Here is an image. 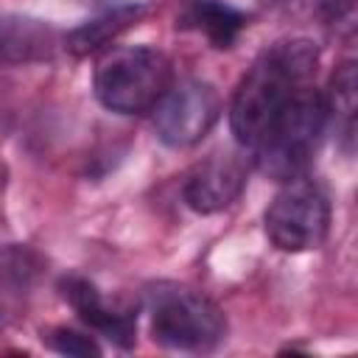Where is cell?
Returning <instances> with one entry per match:
<instances>
[{"label":"cell","instance_id":"obj_3","mask_svg":"<svg viewBox=\"0 0 358 358\" xmlns=\"http://www.w3.org/2000/svg\"><path fill=\"white\" fill-rule=\"evenodd\" d=\"M327 120L324 95L313 87L296 95L252 145L257 171L277 182L302 176L319 151Z\"/></svg>","mask_w":358,"mask_h":358},{"label":"cell","instance_id":"obj_4","mask_svg":"<svg viewBox=\"0 0 358 358\" xmlns=\"http://www.w3.org/2000/svg\"><path fill=\"white\" fill-rule=\"evenodd\" d=\"M151 338L176 352H210L227 336L224 310L196 288L159 282L148 299Z\"/></svg>","mask_w":358,"mask_h":358},{"label":"cell","instance_id":"obj_9","mask_svg":"<svg viewBox=\"0 0 358 358\" xmlns=\"http://www.w3.org/2000/svg\"><path fill=\"white\" fill-rule=\"evenodd\" d=\"M59 48H64V34L53 22L17 11L0 14V67L42 64Z\"/></svg>","mask_w":358,"mask_h":358},{"label":"cell","instance_id":"obj_15","mask_svg":"<svg viewBox=\"0 0 358 358\" xmlns=\"http://www.w3.org/2000/svg\"><path fill=\"white\" fill-rule=\"evenodd\" d=\"M319 11L336 28H352L355 22V0H319Z\"/></svg>","mask_w":358,"mask_h":358},{"label":"cell","instance_id":"obj_11","mask_svg":"<svg viewBox=\"0 0 358 358\" xmlns=\"http://www.w3.org/2000/svg\"><path fill=\"white\" fill-rule=\"evenodd\" d=\"M137 17H140V3L101 11L95 20H87L84 25L67 31V34H64V48H67L70 53H76V56H90V53L106 48V45H109L117 34H123Z\"/></svg>","mask_w":358,"mask_h":358},{"label":"cell","instance_id":"obj_5","mask_svg":"<svg viewBox=\"0 0 358 358\" xmlns=\"http://www.w3.org/2000/svg\"><path fill=\"white\" fill-rule=\"evenodd\" d=\"M330 229V201L310 176L285 179L266 210V235L280 252L319 249Z\"/></svg>","mask_w":358,"mask_h":358},{"label":"cell","instance_id":"obj_7","mask_svg":"<svg viewBox=\"0 0 358 358\" xmlns=\"http://www.w3.org/2000/svg\"><path fill=\"white\" fill-rule=\"evenodd\" d=\"M243 187H246V162L238 154L224 151L207 157L187 173L182 185V196L193 213L210 215L235 204Z\"/></svg>","mask_w":358,"mask_h":358},{"label":"cell","instance_id":"obj_12","mask_svg":"<svg viewBox=\"0 0 358 358\" xmlns=\"http://www.w3.org/2000/svg\"><path fill=\"white\" fill-rule=\"evenodd\" d=\"M324 103H327V117H336V126L341 123V134L347 137V143H352V129H355V64L352 62H344L336 67Z\"/></svg>","mask_w":358,"mask_h":358},{"label":"cell","instance_id":"obj_2","mask_svg":"<svg viewBox=\"0 0 358 358\" xmlns=\"http://www.w3.org/2000/svg\"><path fill=\"white\" fill-rule=\"evenodd\" d=\"M173 84L168 56L148 45L106 50L92 73V90L101 106L117 115H145Z\"/></svg>","mask_w":358,"mask_h":358},{"label":"cell","instance_id":"obj_10","mask_svg":"<svg viewBox=\"0 0 358 358\" xmlns=\"http://www.w3.org/2000/svg\"><path fill=\"white\" fill-rule=\"evenodd\" d=\"M179 22L204 34L213 48H229L246 28V14L227 0H185Z\"/></svg>","mask_w":358,"mask_h":358},{"label":"cell","instance_id":"obj_14","mask_svg":"<svg viewBox=\"0 0 358 358\" xmlns=\"http://www.w3.org/2000/svg\"><path fill=\"white\" fill-rule=\"evenodd\" d=\"M42 341L50 350H56L59 355H76V358H90V355L98 358L101 355L98 341L92 336H87V333L73 330V327H53V330L42 333Z\"/></svg>","mask_w":358,"mask_h":358},{"label":"cell","instance_id":"obj_1","mask_svg":"<svg viewBox=\"0 0 358 358\" xmlns=\"http://www.w3.org/2000/svg\"><path fill=\"white\" fill-rule=\"evenodd\" d=\"M319 67V48L310 39H280L268 45L241 78L232 106L229 129L235 140L252 148L274 117L305 90L313 87Z\"/></svg>","mask_w":358,"mask_h":358},{"label":"cell","instance_id":"obj_13","mask_svg":"<svg viewBox=\"0 0 358 358\" xmlns=\"http://www.w3.org/2000/svg\"><path fill=\"white\" fill-rule=\"evenodd\" d=\"M36 257L22 249V246H8L0 249V282L11 285V288H28L31 280L36 277Z\"/></svg>","mask_w":358,"mask_h":358},{"label":"cell","instance_id":"obj_6","mask_svg":"<svg viewBox=\"0 0 358 358\" xmlns=\"http://www.w3.org/2000/svg\"><path fill=\"white\" fill-rule=\"evenodd\" d=\"M157 137L171 148H190L210 134L221 117L218 90L199 78L171 84L151 109Z\"/></svg>","mask_w":358,"mask_h":358},{"label":"cell","instance_id":"obj_8","mask_svg":"<svg viewBox=\"0 0 358 358\" xmlns=\"http://www.w3.org/2000/svg\"><path fill=\"white\" fill-rule=\"evenodd\" d=\"M59 291H62L64 302L78 313V319L87 327L98 330L101 336H106L120 350H129L134 344L137 316L126 308H117V305L106 302L95 282H90L81 274H64L59 280Z\"/></svg>","mask_w":358,"mask_h":358},{"label":"cell","instance_id":"obj_16","mask_svg":"<svg viewBox=\"0 0 358 358\" xmlns=\"http://www.w3.org/2000/svg\"><path fill=\"white\" fill-rule=\"evenodd\" d=\"M78 3H87V6H92V8H98V11H109V8L131 6V3H137V0H78Z\"/></svg>","mask_w":358,"mask_h":358}]
</instances>
